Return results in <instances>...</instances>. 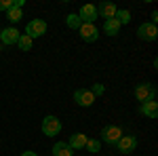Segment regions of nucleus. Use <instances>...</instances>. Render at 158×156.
<instances>
[{
  "label": "nucleus",
  "mask_w": 158,
  "mask_h": 156,
  "mask_svg": "<svg viewBox=\"0 0 158 156\" xmlns=\"http://www.w3.org/2000/svg\"><path fill=\"white\" fill-rule=\"evenodd\" d=\"M103 30H106V34H108V36H116V34H118V30H120V23L116 21V17H114V19H106Z\"/></svg>",
  "instance_id": "obj_16"
},
{
  "label": "nucleus",
  "mask_w": 158,
  "mask_h": 156,
  "mask_svg": "<svg viewBox=\"0 0 158 156\" xmlns=\"http://www.w3.org/2000/svg\"><path fill=\"white\" fill-rule=\"evenodd\" d=\"M17 47L21 48V51H30V48H32V38L25 36V34H21L19 40H17Z\"/></svg>",
  "instance_id": "obj_18"
},
{
  "label": "nucleus",
  "mask_w": 158,
  "mask_h": 156,
  "mask_svg": "<svg viewBox=\"0 0 158 156\" xmlns=\"http://www.w3.org/2000/svg\"><path fill=\"white\" fill-rule=\"evenodd\" d=\"M116 148H118V152H122V154H131L135 148H137V139H135L133 135H122L120 139H118V144H116Z\"/></svg>",
  "instance_id": "obj_8"
},
{
  "label": "nucleus",
  "mask_w": 158,
  "mask_h": 156,
  "mask_svg": "<svg viewBox=\"0 0 158 156\" xmlns=\"http://www.w3.org/2000/svg\"><path fill=\"white\" fill-rule=\"evenodd\" d=\"M78 17L82 19V23H95V19H97V9L93 6V4H85L80 13H78Z\"/></svg>",
  "instance_id": "obj_9"
},
{
  "label": "nucleus",
  "mask_w": 158,
  "mask_h": 156,
  "mask_svg": "<svg viewBox=\"0 0 158 156\" xmlns=\"http://www.w3.org/2000/svg\"><path fill=\"white\" fill-rule=\"evenodd\" d=\"M116 13H118V9H116V4H112V2H101L99 9H97V15H101L103 19H114Z\"/></svg>",
  "instance_id": "obj_11"
},
{
  "label": "nucleus",
  "mask_w": 158,
  "mask_h": 156,
  "mask_svg": "<svg viewBox=\"0 0 158 156\" xmlns=\"http://www.w3.org/2000/svg\"><path fill=\"white\" fill-rule=\"evenodd\" d=\"M120 137H122V129L116 127V124H108V127H103V131H101V141L108 144V145H116Z\"/></svg>",
  "instance_id": "obj_1"
},
{
  "label": "nucleus",
  "mask_w": 158,
  "mask_h": 156,
  "mask_svg": "<svg viewBox=\"0 0 158 156\" xmlns=\"http://www.w3.org/2000/svg\"><path fill=\"white\" fill-rule=\"evenodd\" d=\"M137 36L141 38V40H148V42L156 40V38H158L156 25H154V23H141V25H139V30H137Z\"/></svg>",
  "instance_id": "obj_7"
},
{
  "label": "nucleus",
  "mask_w": 158,
  "mask_h": 156,
  "mask_svg": "<svg viewBox=\"0 0 158 156\" xmlns=\"http://www.w3.org/2000/svg\"><path fill=\"white\" fill-rule=\"evenodd\" d=\"M91 93H93V95H101V93H103V86H101V84H95V86L91 89Z\"/></svg>",
  "instance_id": "obj_22"
},
{
  "label": "nucleus",
  "mask_w": 158,
  "mask_h": 156,
  "mask_svg": "<svg viewBox=\"0 0 158 156\" xmlns=\"http://www.w3.org/2000/svg\"><path fill=\"white\" fill-rule=\"evenodd\" d=\"M85 148L89 150V152H93V154H95V152H99V148H101V141H99V139H86Z\"/></svg>",
  "instance_id": "obj_19"
},
{
  "label": "nucleus",
  "mask_w": 158,
  "mask_h": 156,
  "mask_svg": "<svg viewBox=\"0 0 158 156\" xmlns=\"http://www.w3.org/2000/svg\"><path fill=\"white\" fill-rule=\"evenodd\" d=\"M47 34V23L42 21V19H32L30 23H27V30H25V36H30L32 40L34 38H40Z\"/></svg>",
  "instance_id": "obj_3"
},
{
  "label": "nucleus",
  "mask_w": 158,
  "mask_h": 156,
  "mask_svg": "<svg viewBox=\"0 0 158 156\" xmlns=\"http://www.w3.org/2000/svg\"><path fill=\"white\" fill-rule=\"evenodd\" d=\"M65 21H68V27H72V30H78V27L82 25V19H80V17H78L76 13L68 15V19H65Z\"/></svg>",
  "instance_id": "obj_17"
},
{
  "label": "nucleus",
  "mask_w": 158,
  "mask_h": 156,
  "mask_svg": "<svg viewBox=\"0 0 158 156\" xmlns=\"http://www.w3.org/2000/svg\"><path fill=\"white\" fill-rule=\"evenodd\" d=\"M74 101H76L78 106H82V108H89V106L95 103V95H93L89 89H76V91H74Z\"/></svg>",
  "instance_id": "obj_5"
},
{
  "label": "nucleus",
  "mask_w": 158,
  "mask_h": 156,
  "mask_svg": "<svg viewBox=\"0 0 158 156\" xmlns=\"http://www.w3.org/2000/svg\"><path fill=\"white\" fill-rule=\"evenodd\" d=\"M15 6V0H0V11H9Z\"/></svg>",
  "instance_id": "obj_21"
},
{
  "label": "nucleus",
  "mask_w": 158,
  "mask_h": 156,
  "mask_svg": "<svg viewBox=\"0 0 158 156\" xmlns=\"http://www.w3.org/2000/svg\"><path fill=\"white\" fill-rule=\"evenodd\" d=\"M53 156H72V148L68 145V141H59L53 145Z\"/></svg>",
  "instance_id": "obj_15"
},
{
  "label": "nucleus",
  "mask_w": 158,
  "mask_h": 156,
  "mask_svg": "<svg viewBox=\"0 0 158 156\" xmlns=\"http://www.w3.org/2000/svg\"><path fill=\"white\" fill-rule=\"evenodd\" d=\"M135 97H137V101H141V103H146V101H152L154 97H156V86L154 84H137V89H135Z\"/></svg>",
  "instance_id": "obj_2"
},
{
  "label": "nucleus",
  "mask_w": 158,
  "mask_h": 156,
  "mask_svg": "<svg viewBox=\"0 0 158 156\" xmlns=\"http://www.w3.org/2000/svg\"><path fill=\"white\" fill-rule=\"evenodd\" d=\"M21 156H38V154H36V152H23Z\"/></svg>",
  "instance_id": "obj_24"
},
{
  "label": "nucleus",
  "mask_w": 158,
  "mask_h": 156,
  "mask_svg": "<svg viewBox=\"0 0 158 156\" xmlns=\"http://www.w3.org/2000/svg\"><path fill=\"white\" fill-rule=\"evenodd\" d=\"M61 131V120L57 116H47L42 120V133L47 137H53V135H59Z\"/></svg>",
  "instance_id": "obj_4"
},
{
  "label": "nucleus",
  "mask_w": 158,
  "mask_h": 156,
  "mask_svg": "<svg viewBox=\"0 0 158 156\" xmlns=\"http://www.w3.org/2000/svg\"><path fill=\"white\" fill-rule=\"evenodd\" d=\"M19 36H21V34H19L15 27H6V30L0 32V42H4V44H17Z\"/></svg>",
  "instance_id": "obj_10"
},
{
  "label": "nucleus",
  "mask_w": 158,
  "mask_h": 156,
  "mask_svg": "<svg viewBox=\"0 0 158 156\" xmlns=\"http://www.w3.org/2000/svg\"><path fill=\"white\" fill-rule=\"evenodd\" d=\"M156 21H158V13H152V23L156 25Z\"/></svg>",
  "instance_id": "obj_23"
},
{
  "label": "nucleus",
  "mask_w": 158,
  "mask_h": 156,
  "mask_svg": "<svg viewBox=\"0 0 158 156\" xmlns=\"http://www.w3.org/2000/svg\"><path fill=\"white\" fill-rule=\"evenodd\" d=\"M86 139L89 137H86L85 133H74L72 137H70V141H68V145L72 148V152H78V150H82L86 145Z\"/></svg>",
  "instance_id": "obj_12"
},
{
  "label": "nucleus",
  "mask_w": 158,
  "mask_h": 156,
  "mask_svg": "<svg viewBox=\"0 0 158 156\" xmlns=\"http://www.w3.org/2000/svg\"><path fill=\"white\" fill-rule=\"evenodd\" d=\"M78 34H80V38H82L85 42H95L99 38V30H97L95 23H82L78 27Z\"/></svg>",
  "instance_id": "obj_6"
},
{
  "label": "nucleus",
  "mask_w": 158,
  "mask_h": 156,
  "mask_svg": "<svg viewBox=\"0 0 158 156\" xmlns=\"http://www.w3.org/2000/svg\"><path fill=\"white\" fill-rule=\"evenodd\" d=\"M21 6H23V0H15V6L6 11V19L13 21V23H17L21 17H23V11H21Z\"/></svg>",
  "instance_id": "obj_13"
},
{
  "label": "nucleus",
  "mask_w": 158,
  "mask_h": 156,
  "mask_svg": "<svg viewBox=\"0 0 158 156\" xmlns=\"http://www.w3.org/2000/svg\"><path fill=\"white\" fill-rule=\"evenodd\" d=\"M116 21H118V23H129V21H131V13L129 11H118L116 13Z\"/></svg>",
  "instance_id": "obj_20"
},
{
  "label": "nucleus",
  "mask_w": 158,
  "mask_h": 156,
  "mask_svg": "<svg viewBox=\"0 0 158 156\" xmlns=\"http://www.w3.org/2000/svg\"><path fill=\"white\" fill-rule=\"evenodd\" d=\"M141 114H146L148 118H156L158 116V103L152 99V101H146L141 103Z\"/></svg>",
  "instance_id": "obj_14"
}]
</instances>
